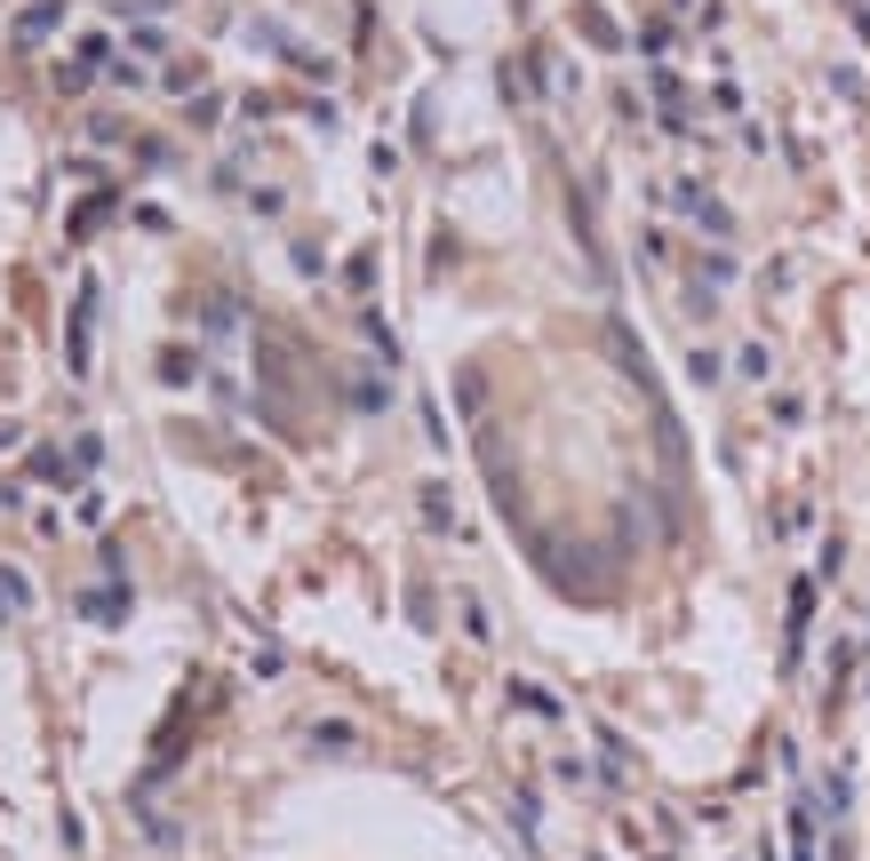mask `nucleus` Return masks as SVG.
Instances as JSON below:
<instances>
[{"mask_svg": "<svg viewBox=\"0 0 870 861\" xmlns=\"http://www.w3.org/2000/svg\"><path fill=\"white\" fill-rule=\"evenodd\" d=\"M512 702H519V710H535V718H559V702L544 695V686H512Z\"/></svg>", "mask_w": 870, "mask_h": 861, "instance_id": "obj_9", "label": "nucleus"}, {"mask_svg": "<svg viewBox=\"0 0 870 861\" xmlns=\"http://www.w3.org/2000/svg\"><path fill=\"white\" fill-rule=\"evenodd\" d=\"M663 208H679L702 239H734V216H727V208H719V200L702 192L695 176H672V184H663Z\"/></svg>", "mask_w": 870, "mask_h": 861, "instance_id": "obj_1", "label": "nucleus"}, {"mask_svg": "<svg viewBox=\"0 0 870 861\" xmlns=\"http://www.w3.org/2000/svg\"><path fill=\"white\" fill-rule=\"evenodd\" d=\"M312 750H352V727H344V718H327V727H312Z\"/></svg>", "mask_w": 870, "mask_h": 861, "instance_id": "obj_10", "label": "nucleus"}, {"mask_svg": "<svg viewBox=\"0 0 870 861\" xmlns=\"http://www.w3.org/2000/svg\"><path fill=\"white\" fill-rule=\"evenodd\" d=\"M80 606H88V623H120V591H88Z\"/></svg>", "mask_w": 870, "mask_h": 861, "instance_id": "obj_8", "label": "nucleus"}, {"mask_svg": "<svg viewBox=\"0 0 870 861\" xmlns=\"http://www.w3.org/2000/svg\"><path fill=\"white\" fill-rule=\"evenodd\" d=\"M17 606H32V582L24 574H0V614H17Z\"/></svg>", "mask_w": 870, "mask_h": 861, "instance_id": "obj_7", "label": "nucleus"}, {"mask_svg": "<svg viewBox=\"0 0 870 861\" xmlns=\"http://www.w3.org/2000/svg\"><path fill=\"white\" fill-rule=\"evenodd\" d=\"M807 623H815V582H791V646L807 638Z\"/></svg>", "mask_w": 870, "mask_h": 861, "instance_id": "obj_5", "label": "nucleus"}, {"mask_svg": "<svg viewBox=\"0 0 870 861\" xmlns=\"http://www.w3.org/2000/svg\"><path fill=\"white\" fill-rule=\"evenodd\" d=\"M583 41H599V49H615V41H623V32H615L608 17H599V9H583Z\"/></svg>", "mask_w": 870, "mask_h": 861, "instance_id": "obj_11", "label": "nucleus"}, {"mask_svg": "<svg viewBox=\"0 0 870 861\" xmlns=\"http://www.w3.org/2000/svg\"><path fill=\"white\" fill-rule=\"evenodd\" d=\"M88 327H96V280H80V312H73V375H88Z\"/></svg>", "mask_w": 870, "mask_h": 861, "instance_id": "obj_3", "label": "nucleus"}, {"mask_svg": "<svg viewBox=\"0 0 870 861\" xmlns=\"http://www.w3.org/2000/svg\"><path fill=\"white\" fill-rule=\"evenodd\" d=\"M423 519L440 527V535L455 527V503H448V487H440V478H431V487H423Z\"/></svg>", "mask_w": 870, "mask_h": 861, "instance_id": "obj_6", "label": "nucleus"}, {"mask_svg": "<svg viewBox=\"0 0 870 861\" xmlns=\"http://www.w3.org/2000/svg\"><path fill=\"white\" fill-rule=\"evenodd\" d=\"M56 17H64V9H56V0H32V9H24V17H17L9 32H17V41H24V49H41V41H49V32H56Z\"/></svg>", "mask_w": 870, "mask_h": 861, "instance_id": "obj_2", "label": "nucleus"}, {"mask_svg": "<svg viewBox=\"0 0 870 861\" xmlns=\"http://www.w3.org/2000/svg\"><path fill=\"white\" fill-rule=\"evenodd\" d=\"M655 112H663V120H672V128H687V88H679L672 73H663V80H655Z\"/></svg>", "mask_w": 870, "mask_h": 861, "instance_id": "obj_4", "label": "nucleus"}]
</instances>
